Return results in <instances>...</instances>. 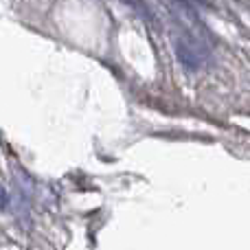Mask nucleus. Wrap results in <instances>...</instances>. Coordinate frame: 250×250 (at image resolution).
Returning <instances> with one entry per match:
<instances>
[{"instance_id":"1","label":"nucleus","mask_w":250,"mask_h":250,"mask_svg":"<svg viewBox=\"0 0 250 250\" xmlns=\"http://www.w3.org/2000/svg\"><path fill=\"white\" fill-rule=\"evenodd\" d=\"M176 55L187 70H200V66H202V51L198 48V44L187 38L176 40Z\"/></svg>"},{"instance_id":"2","label":"nucleus","mask_w":250,"mask_h":250,"mask_svg":"<svg viewBox=\"0 0 250 250\" xmlns=\"http://www.w3.org/2000/svg\"><path fill=\"white\" fill-rule=\"evenodd\" d=\"M4 207H7V191L0 187V211H2Z\"/></svg>"}]
</instances>
